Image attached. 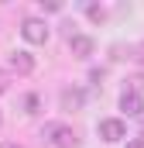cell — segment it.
<instances>
[{
    "mask_svg": "<svg viewBox=\"0 0 144 148\" xmlns=\"http://www.w3.org/2000/svg\"><path fill=\"white\" fill-rule=\"evenodd\" d=\"M41 134L52 141V148H75L79 145V138H75V131H72L69 124H45Z\"/></svg>",
    "mask_w": 144,
    "mask_h": 148,
    "instance_id": "obj_1",
    "label": "cell"
},
{
    "mask_svg": "<svg viewBox=\"0 0 144 148\" xmlns=\"http://www.w3.org/2000/svg\"><path fill=\"white\" fill-rule=\"evenodd\" d=\"M96 134H100L103 141H120V138H127V124H124L120 117H107V121L96 124Z\"/></svg>",
    "mask_w": 144,
    "mask_h": 148,
    "instance_id": "obj_2",
    "label": "cell"
},
{
    "mask_svg": "<svg viewBox=\"0 0 144 148\" xmlns=\"http://www.w3.org/2000/svg\"><path fill=\"white\" fill-rule=\"evenodd\" d=\"M21 35H24V41H31V45H45L48 41V24L38 21V17H28L21 24Z\"/></svg>",
    "mask_w": 144,
    "mask_h": 148,
    "instance_id": "obj_3",
    "label": "cell"
},
{
    "mask_svg": "<svg viewBox=\"0 0 144 148\" xmlns=\"http://www.w3.org/2000/svg\"><path fill=\"white\" fill-rule=\"evenodd\" d=\"M120 110L130 114V117H141L144 114V97L137 90H124V93H120Z\"/></svg>",
    "mask_w": 144,
    "mask_h": 148,
    "instance_id": "obj_4",
    "label": "cell"
},
{
    "mask_svg": "<svg viewBox=\"0 0 144 148\" xmlns=\"http://www.w3.org/2000/svg\"><path fill=\"white\" fill-rule=\"evenodd\" d=\"M93 48H96V41H93L89 35H69V52L75 55V59H89Z\"/></svg>",
    "mask_w": 144,
    "mask_h": 148,
    "instance_id": "obj_5",
    "label": "cell"
},
{
    "mask_svg": "<svg viewBox=\"0 0 144 148\" xmlns=\"http://www.w3.org/2000/svg\"><path fill=\"white\" fill-rule=\"evenodd\" d=\"M10 69L17 76H31L35 73V55H31V52H14V55H10Z\"/></svg>",
    "mask_w": 144,
    "mask_h": 148,
    "instance_id": "obj_6",
    "label": "cell"
},
{
    "mask_svg": "<svg viewBox=\"0 0 144 148\" xmlns=\"http://www.w3.org/2000/svg\"><path fill=\"white\" fill-rule=\"evenodd\" d=\"M62 110H79L82 103H86V93L79 90V86H69V90H62Z\"/></svg>",
    "mask_w": 144,
    "mask_h": 148,
    "instance_id": "obj_7",
    "label": "cell"
},
{
    "mask_svg": "<svg viewBox=\"0 0 144 148\" xmlns=\"http://www.w3.org/2000/svg\"><path fill=\"white\" fill-rule=\"evenodd\" d=\"M86 14H89V21H103V17H107V10H103L100 3H89V7H86Z\"/></svg>",
    "mask_w": 144,
    "mask_h": 148,
    "instance_id": "obj_8",
    "label": "cell"
},
{
    "mask_svg": "<svg viewBox=\"0 0 144 148\" xmlns=\"http://www.w3.org/2000/svg\"><path fill=\"white\" fill-rule=\"evenodd\" d=\"M24 110H28V114L38 110V97H35V93H28V97H24Z\"/></svg>",
    "mask_w": 144,
    "mask_h": 148,
    "instance_id": "obj_9",
    "label": "cell"
},
{
    "mask_svg": "<svg viewBox=\"0 0 144 148\" xmlns=\"http://www.w3.org/2000/svg\"><path fill=\"white\" fill-rule=\"evenodd\" d=\"M7 86H10V79H7V73L0 69V93H7Z\"/></svg>",
    "mask_w": 144,
    "mask_h": 148,
    "instance_id": "obj_10",
    "label": "cell"
},
{
    "mask_svg": "<svg viewBox=\"0 0 144 148\" xmlns=\"http://www.w3.org/2000/svg\"><path fill=\"white\" fill-rule=\"evenodd\" d=\"M127 148H144V138H130V141H127Z\"/></svg>",
    "mask_w": 144,
    "mask_h": 148,
    "instance_id": "obj_11",
    "label": "cell"
},
{
    "mask_svg": "<svg viewBox=\"0 0 144 148\" xmlns=\"http://www.w3.org/2000/svg\"><path fill=\"white\" fill-rule=\"evenodd\" d=\"M0 148H24V145H14V141H3Z\"/></svg>",
    "mask_w": 144,
    "mask_h": 148,
    "instance_id": "obj_12",
    "label": "cell"
},
{
    "mask_svg": "<svg viewBox=\"0 0 144 148\" xmlns=\"http://www.w3.org/2000/svg\"><path fill=\"white\" fill-rule=\"evenodd\" d=\"M137 52H141V55H137V59H141V62H144V45H141V48H137Z\"/></svg>",
    "mask_w": 144,
    "mask_h": 148,
    "instance_id": "obj_13",
    "label": "cell"
}]
</instances>
